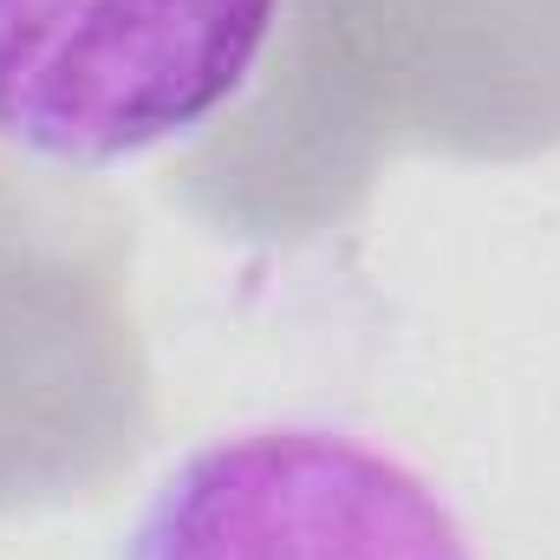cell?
Listing matches in <instances>:
<instances>
[{"mask_svg": "<svg viewBox=\"0 0 560 560\" xmlns=\"http://www.w3.org/2000/svg\"><path fill=\"white\" fill-rule=\"evenodd\" d=\"M280 0H0V143L112 170L202 131L261 66Z\"/></svg>", "mask_w": 560, "mask_h": 560, "instance_id": "cell-1", "label": "cell"}, {"mask_svg": "<svg viewBox=\"0 0 560 560\" xmlns=\"http://www.w3.org/2000/svg\"><path fill=\"white\" fill-rule=\"evenodd\" d=\"M118 560H476L450 495L339 423H255L189 450Z\"/></svg>", "mask_w": 560, "mask_h": 560, "instance_id": "cell-2", "label": "cell"}]
</instances>
